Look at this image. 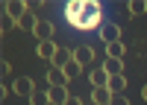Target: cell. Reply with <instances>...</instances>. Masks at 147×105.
<instances>
[{"mask_svg": "<svg viewBox=\"0 0 147 105\" xmlns=\"http://www.w3.org/2000/svg\"><path fill=\"white\" fill-rule=\"evenodd\" d=\"M56 50H59V44H56V41H41V44H35V55L44 58V61H53Z\"/></svg>", "mask_w": 147, "mask_h": 105, "instance_id": "cell-6", "label": "cell"}, {"mask_svg": "<svg viewBox=\"0 0 147 105\" xmlns=\"http://www.w3.org/2000/svg\"><path fill=\"white\" fill-rule=\"evenodd\" d=\"M3 12H6V18H9V20H15V23H18V20L30 12V3H24V0H9V3L3 6Z\"/></svg>", "mask_w": 147, "mask_h": 105, "instance_id": "cell-1", "label": "cell"}, {"mask_svg": "<svg viewBox=\"0 0 147 105\" xmlns=\"http://www.w3.org/2000/svg\"><path fill=\"white\" fill-rule=\"evenodd\" d=\"M68 76H65V70L62 67H50V70H47V85H50V88H68Z\"/></svg>", "mask_w": 147, "mask_h": 105, "instance_id": "cell-4", "label": "cell"}, {"mask_svg": "<svg viewBox=\"0 0 147 105\" xmlns=\"http://www.w3.org/2000/svg\"><path fill=\"white\" fill-rule=\"evenodd\" d=\"M127 9H129V15H141V12H147V3H141V0H129Z\"/></svg>", "mask_w": 147, "mask_h": 105, "instance_id": "cell-20", "label": "cell"}, {"mask_svg": "<svg viewBox=\"0 0 147 105\" xmlns=\"http://www.w3.org/2000/svg\"><path fill=\"white\" fill-rule=\"evenodd\" d=\"M12 90H15L18 96H27V99H30L32 93H35V85H32V79H30V76H21V79H15Z\"/></svg>", "mask_w": 147, "mask_h": 105, "instance_id": "cell-5", "label": "cell"}, {"mask_svg": "<svg viewBox=\"0 0 147 105\" xmlns=\"http://www.w3.org/2000/svg\"><path fill=\"white\" fill-rule=\"evenodd\" d=\"M30 105H50V93L47 90H35L30 96Z\"/></svg>", "mask_w": 147, "mask_h": 105, "instance_id": "cell-18", "label": "cell"}, {"mask_svg": "<svg viewBox=\"0 0 147 105\" xmlns=\"http://www.w3.org/2000/svg\"><path fill=\"white\" fill-rule=\"evenodd\" d=\"M112 93H124V88H127V79H124V73H118V76H109V85H106Z\"/></svg>", "mask_w": 147, "mask_h": 105, "instance_id": "cell-14", "label": "cell"}, {"mask_svg": "<svg viewBox=\"0 0 147 105\" xmlns=\"http://www.w3.org/2000/svg\"><path fill=\"white\" fill-rule=\"evenodd\" d=\"M35 23H38V18H35V15H30V12H27V15H24V18H21V20L15 23V26H18V29H24V32H30V35H32V32H35Z\"/></svg>", "mask_w": 147, "mask_h": 105, "instance_id": "cell-13", "label": "cell"}, {"mask_svg": "<svg viewBox=\"0 0 147 105\" xmlns=\"http://www.w3.org/2000/svg\"><path fill=\"white\" fill-rule=\"evenodd\" d=\"M65 105H82V99H80V96H68Z\"/></svg>", "mask_w": 147, "mask_h": 105, "instance_id": "cell-22", "label": "cell"}, {"mask_svg": "<svg viewBox=\"0 0 147 105\" xmlns=\"http://www.w3.org/2000/svg\"><path fill=\"white\" fill-rule=\"evenodd\" d=\"M112 96H115V93L109 90V88H91V102L94 105H109Z\"/></svg>", "mask_w": 147, "mask_h": 105, "instance_id": "cell-10", "label": "cell"}, {"mask_svg": "<svg viewBox=\"0 0 147 105\" xmlns=\"http://www.w3.org/2000/svg\"><path fill=\"white\" fill-rule=\"evenodd\" d=\"M82 15L85 18H103V6L97 0H82Z\"/></svg>", "mask_w": 147, "mask_h": 105, "instance_id": "cell-12", "label": "cell"}, {"mask_svg": "<svg viewBox=\"0 0 147 105\" xmlns=\"http://www.w3.org/2000/svg\"><path fill=\"white\" fill-rule=\"evenodd\" d=\"M53 32H56V29H53V23L38 18V23H35V32H32V35H35V41L41 44V41H53Z\"/></svg>", "mask_w": 147, "mask_h": 105, "instance_id": "cell-3", "label": "cell"}, {"mask_svg": "<svg viewBox=\"0 0 147 105\" xmlns=\"http://www.w3.org/2000/svg\"><path fill=\"white\" fill-rule=\"evenodd\" d=\"M62 70H65V76H68V79L74 82V79H77V76L82 73V64H77V61H71V64H65Z\"/></svg>", "mask_w": 147, "mask_h": 105, "instance_id": "cell-19", "label": "cell"}, {"mask_svg": "<svg viewBox=\"0 0 147 105\" xmlns=\"http://www.w3.org/2000/svg\"><path fill=\"white\" fill-rule=\"evenodd\" d=\"M141 96H144V99H147V85H144V88H141Z\"/></svg>", "mask_w": 147, "mask_h": 105, "instance_id": "cell-23", "label": "cell"}, {"mask_svg": "<svg viewBox=\"0 0 147 105\" xmlns=\"http://www.w3.org/2000/svg\"><path fill=\"white\" fill-rule=\"evenodd\" d=\"M100 41H106V44L121 41V26L112 23V20H103V26H100Z\"/></svg>", "mask_w": 147, "mask_h": 105, "instance_id": "cell-2", "label": "cell"}, {"mask_svg": "<svg viewBox=\"0 0 147 105\" xmlns=\"http://www.w3.org/2000/svg\"><path fill=\"white\" fill-rule=\"evenodd\" d=\"M88 82H91V88H106L109 85V73L103 67H94L91 73H88Z\"/></svg>", "mask_w": 147, "mask_h": 105, "instance_id": "cell-9", "label": "cell"}, {"mask_svg": "<svg viewBox=\"0 0 147 105\" xmlns=\"http://www.w3.org/2000/svg\"><path fill=\"white\" fill-rule=\"evenodd\" d=\"M124 53H127V47L121 44V41H115V44H106V55H109V58H124Z\"/></svg>", "mask_w": 147, "mask_h": 105, "instance_id": "cell-17", "label": "cell"}, {"mask_svg": "<svg viewBox=\"0 0 147 105\" xmlns=\"http://www.w3.org/2000/svg\"><path fill=\"white\" fill-rule=\"evenodd\" d=\"M47 93H50V102H56V105H65V99L71 96L68 88H47Z\"/></svg>", "mask_w": 147, "mask_h": 105, "instance_id": "cell-15", "label": "cell"}, {"mask_svg": "<svg viewBox=\"0 0 147 105\" xmlns=\"http://www.w3.org/2000/svg\"><path fill=\"white\" fill-rule=\"evenodd\" d=\"M80 15H82V0H68L65 3V18H68L71 26L80 20Z\"/></svg>", "mask_w": 147, "mask_h": 105, "instance_id": "cell-7", "label": "cell"}, {"mask_svg": "<svg viewBox=\"0 0 147 105\" xmlns=\"http://www.w3.org/2000/svg\"><path fill=\"white\" fill-rule=\"evenodd\" d=\"M71 61H74V50H68V47H59L50 64H53V67H65V64H71Z\"/></svg>", "mask_w": 147, "mask_h": 105, "instance_id": "cell-11", "label": "cell"}, {"mask_svg": "<svg viewBox=\"0 0 147 105\" xmlns=\"http://www.w3.org/2000/svg\"><path fill=\"white\" fill-rule=\"evenodd\" d=\"M103 70H106L109 76H118V73H124V64H121V58H109V55H106Z\"/></svg>", "mask_w": 147, "mask_h": 105, "instance_id": "cell-16", "label": "cell"}, {"mask_svg": "<svg viewBox=\"0 0 147 105\" xmlns=\"http://www.w3.org/2000/svg\"><path fill=\"white\" fill-rule=\"evenodd\" d=\"M109 105H129V99L124 96V93H115V96H112V102H109Z\"/></svg>", "mask_w": 147, "mask_h": 105, "instance_id": "cell-21", "label": "cell"}, {"mask_svg": "<svg viewBox=\"0 0 147 105\" xmlns=\"http://www.w3.org/2000/svg\"><path fill=\"white\" fill-rule=\"evenodd\" d=\"M74 61H77V64H91L94 61V50L88 44H80L77 50H74Z\"/></svg>", "mask_w": 147, "mask_h": 105, "instance_id": "cell-8", "label": "cell"}]
</instances>
